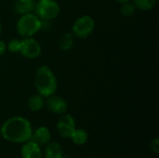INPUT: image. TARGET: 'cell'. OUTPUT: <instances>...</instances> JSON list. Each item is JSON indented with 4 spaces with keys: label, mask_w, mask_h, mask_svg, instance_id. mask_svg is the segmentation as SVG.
Instances as JSON below:
<instances>
[{
    "label": "cell",
    "mask_w": 159,
    "mask_h": 158,
    "mask_svg": "<svg viewBox=\"0 0 159 158\" xmlns=\"http://www.w3.org/2000/svg\"><path fill=\"white\" fill-rule=\"evenodd\" d=\"M2 137L13 143H24L30 141L33 128L30 121L21 116L8 118L1 127Z\"/></svg>",
    "instance_id": "obj_1"
},
{
    "label": "cell",
    "mask_w": 159,
    "mask_h": 158,
    "mask_svg": "<svg viewBox=\"0 0 159 158\" xmlns=\"http://www.w3.org/2000/svg\"><path fill=\"white\" fill-rule=\"evenodd\" d=\"M34 82L38 94L44 98H48L55 94L57 91V78L53 71L47 65H42L37 68Z\"/></svg>",
    "instance_id": "obj_2"
},
{
    "label": "cell",
    "mask_w": 159,
    "mask_h": 158,
    "mask_svg": "<svg viewBox=\"0 0 159 158\" xmlns=\"http://www.w3.org/2000/svg\"><path fill=\"white\" fill-rule=\"evenodd\" d=\"M40 26L41 20L32 12L20 15L16 24V30L23 38L33 37L38 31H40Z\"/></svg>",
    "instance_id": "obj_3"
},
{
    "label": "cell",
    "mask_w": 159,
    "mask_h": 158,
    "mask_svg": "<svg viewBox=\"0 0 159 158\" xmlns=\"http://www.w3.org/2000/svg\"><path fill=\"white\" fill-rule=\"evenodd\" d=\"M34 12L41 20H52L59 16L61 7L55 0H36Z\"/></svg>",
    "instance_id": "obj_4"
},
{
    "label": "cell",
    "mask_w": 159,
    "mask_h": 158,
    "mask_svg": "<svg viewBox=\"0 0 159 158\" xmlns=\"http://www.w3.org/2000/svg\"><path fill=\"white\" fill-rule=\"evenodd\" d=\"M95 28V21L94 20L89 16V15H84L79 17L77 20L73 24L72 27V34L74 36L84 39L89 36Z\"/></svg>",
    "instance_id": "obj_5"
},
{
    "label": "cell",
    "mask_w": 159,
    "mask_h": 158,
    "mask_svg": "<svg viewBox=\"0 0 159 158\" xmlns=\"http://www.w3.org/2000/svg\"><path fill=\"white\" fill-rule=\"evenodd\" d=\"M40 44L33 37H26L20 40V53L27 59H35L41 54Z\"/></svg>",
    "instance_id": "obj_6"
},
{
    "label": "cell",
    "mask_w": 159,
    "mask_h": 158,
    "mask_svg": "<svg viewBox=\"0 0 159 158\" xmlns=\"http://www.w3.org/2000/svg\"><path fill=\"white\" fill-rule=\"evenodd\" d=\"M75 129V121L71 115L62 114L57 122V130L61 137L64 139L71 138Z\"/></svg>",
    "instance_id": "obj_7"
},
{
    "label": "cell",
    "mask_w": 159,
    "mask_h": 158,
    "mask_svg": "<svg viewBox=\"0 0 159 158\" xmlns=\"http://www.w3.org/2000/svg\"><path fill=\"white\" fill-rule=\"evenodd\" d=\"M45 105L49 112L56 115H62L68 109V104L66 101L56 94L48 97L47 101H45Z\"/></svg>",
    "instance_id": "obj_8"
},
{
    "label": "cell",
    "mask_w": 159,
    "mask_h": 158,
    "mask_svg": "<svg viewBox=\"0 0 159 158\" xmlns=\"http://www.w3.org/2000/svg\"><path fill=\"white\" fill-rule=\"evenodd\" d=\"M51 138V134L49 129L47 127H39L34 131H33L30 141L37 144L38 146L47 145Z\"/></svg>",
    "instance_id": "obj_9"
},
{
    "label": "cell",
    "mask_w": 159,
    "mask_h": 158,
    "mask_svg": "<svg viewBox=\"0 0 159 158\" xmlns=\"http://www.w3.org/2000/svg\"><path fill=\"white\" fill-rule=\"evenodd\" d=\"M21 156L22 158H42L40 146H38L32 141L24 142L21 147Z\"/></svg>",
    "instance_id": "obj_10"
},
{
    "label": "cell",
    "mask_w": 159,
    "mask_h": 158,
    "mask_svg": "<svg viewBox=\"0 0 159 158\" xmlns=\"http://www.w3.org/2000/svg\"><path fill=\"white\" fill-rule=\"evenodd\" d=\"M34 0H15L13 5L14 11L19 15L32 13L34 12Z\"/></svg>",
    "instance_id": "obj_11"
},
{
    "label": "cell",
    "mask_w": 159,
    "mask_h": 158,
    "mask_svg": "<svg viewBox=\"0 0 159 158\" xmlns=\"http://www.w3.org/2000/svg\"><path fill=\"white\" fill-rule=\"evenodd\" d=\"M45 158H64L62 155V149L58 142H48L44 152Z\"/></svg>",
    "instance_id": "obj_12"
},
{
    "label": "cell",
    "mask_w": 159,
    "mask_h": 158,
    "mask_svg": "<svg viewBox=\"0 0 159 158\" xmlns=\"http://www.w3.org/2000/svg\"><path fill=\"white\" fill-rule=\"evenodd\" d=\"M27 105H28V108L32 112H38V111H40L45 106L44 97L41 96L40 94L33 95V96H31L29 98Z\"/></svg>",
    "instance_id": "obj_13"
},
{
    "label": "cell",
    "mask_w": 159,
    "mask_h": 158,
    "mask_svg": "<svg viewBox=\"0 0 159 158\" xmlns=\"http://www.w3.org/2000/svg\"><path fill=\"white\" fill-rule=\"evenodd\" d=\"M71 139L73 142L76 145H83L88 142L89 135L86 130L82 129H75V131L73 132Z\"/></svg>",
    "instance_id": "obj_14"
},
{
    "label": "cell",
    "mask_w": 159,
    "mask_h": 158,
    "mask_svg": "<svg viewBox=\"0 0 159 158\" xmlns=\"http://www.w3.org/2000/svg\"><path fill=\"white\" fill-rule=\"evenodd\" d=\"M74 46V35L72 33H65L64 34L61 35L60 42H59V47L61 50L62 51H68L70 50Z\"/></svg>",
    "instance_id": "obj_15"
},
{
    "label": "cell",
    "mask_w": 159,
    "mask_h": 158,
    "mask_svg": "<svg viewBox=\"0 0 159 158\" xmlns=\"http://www.w3.org/2000/svg\"><path fill=\"white\" fill-rule=\"evenodd\" d=\"M157 0H133V5L136 8L142 11H148L154 8Z\"/></svg>",
    "instance_id": "obj_16"
},
{
    "label": "cell",
    "mask_w": 159,
    "mask_h": 158,
    "mask_svg": "<svg viewBox=\"0 0 159 158\" xmlns=\"http://www.w3.org/2000/svg\"><path fill=\"white\" fill-rule=\"evenodd\" d=\"M136 7L133 5V3L126 2L121 4V7H120V13L124 16V17H131L134 13H135Z\"/></svg>",
    "instance_id": "obj_17"
},
{
    "label": "cell",
    "mask_w": 159,
    "mask_h": 158,
    "mask_svg": "<svg viewBox=\"0 0 159 158\" xmlns=\"http://www.w3.org/2000/svg\"><path fill=\"white\" fill-rule=\"evenodd\" d=\"M20 39H11L7 45V49L11 52V53H17L20 52Z\"/></svg>",
    "instance_id": "obj_18"
},
{
    "label": "cell",
    "mask_w": 159,
    "mask_h": 158,
    "mask_svg": "<svg viewBox=\"0 0 159 158\" xmlns=\"http://www.w3.org/2000/svg\"><path fill=\"white\" fill-rule=\"evenodd\" d=\"M150 148L151 150L155 153V154H158L159 153V141L157 138H155L151 143H150Z\"/></svg>",
    "instance_id": "obj_19"
},
{
    "label": "cell",
    "mask_w": 159,
    "mask_h": 158,
    "mask_svg": "<svg viewBox=\"0 0 159 158\" xmlns=\"http://www.w3.org/2000/svg\"><path fill=\"white\" fill-rule=\"evenodd\" d=\"M40 30H42V31H50L51 30V20H41Z\"/></svg>",
    "instance_id": "obj_20"
},
{
    "label": "cell",
    "mask_w": 159,
    "mask_h": 158,
    "mask_svg": "<svg viewBox=\"0 0 159 158\" xmlns=\"http://www.w3.org/2000/svg\"><path fill=\"white\" fill-rule=\"evenodd\" d=\"M7 50V45L4 41L0 40V56L4 55Z\"/></svg>",
    "instance_id": "obj_21"
},
{
    "label": "cell",
    "mask_w": 159,
    "mask_h": 158,
    "mask_svg": "<svg viewBox=\"0 0 159 158\" xmlns=\"http://www.w3.org/2000/svg\"><path fill=\"white\" fill-rule=\"evenodd\" d=\"M118 3H120V4H123V3H126V2H129V1H130V0H116Z\"/></svg>",
    "instance_id": "obj_22"
},
{
    "label": "cell",
    "mask_w": 159,
    "mask_h": 158,
    "mask_svg": "<svg viewBox=\"0 0 159 158\" xmlns=\"http://www.w3.org/2000/svg\"><path fill=\"white\" fill-rule=\"evenodd\" d=\"M1 33H2V24H1V21H0V35H1Z\"/></svg>",
    "instance_id": "obj_23"
},
{
    "label": "cell",
    "mask_w": 159,
    "mask_h": 158,
    "mask_svg": "<svg viewBox=\"0 0 159 158\" xmlns=\"http://www.w3.org/2000/svg\"><path fill=\"white\" fill-rule=\"evenodd\" d=\"M34 1H36V0H34Z\"/></svg>",
    "instance_id": "obj_24"
}]
</instances>
